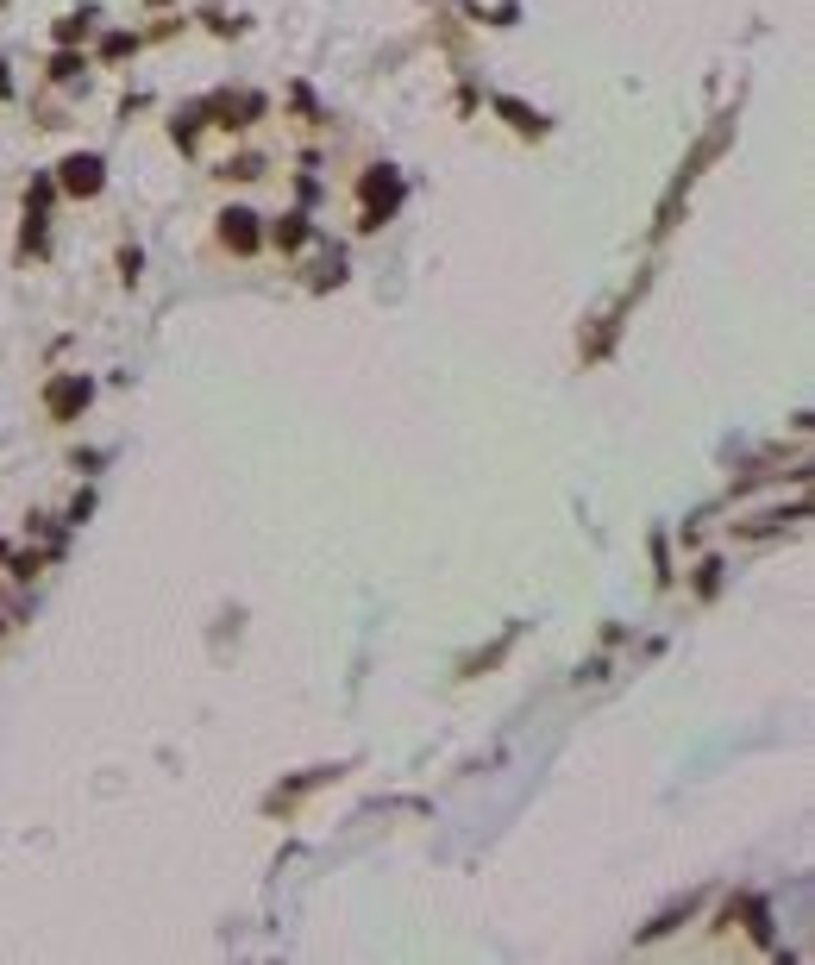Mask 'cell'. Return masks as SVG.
<instances>
[{
  "instance_id": "cell-3",
  "label": "cell",
  "mask_w": 815,
  "mask_h": 965,
  "mask_svg": "<svg viewBox=\"0 0 815 965\" xmlns=\"http://www.w3.org/2000/svg\"><path fill=\"white\" fill-rule=\"evenodd\" d=\"M220 245L226 251H258V214H251V207H226L220 214Z\"/></svg>"
},
{
  "instance_id": "cell-7",
  "label": "cell",
  "mask_w": 815,
  "mask_h": 965,
  "mask_svg": "<svg viewBox=\"0 0 815 965\" xmlns=\"http://www.w3.org/2000/svg\"><path fill=\"white\" fill-rule=\"evenodd\" d=\"M76 69H82V57H69V51H63V57L51 63V76H57V82H76Z\"/></svg>"
},
{
  "instance_id": "cell-8",
  "label": "cell",
  "mask_w": 815,
  "mask_h": 965,
  "mask_svg": "<svg viewBox=\"0 0 815 965\" xmlns=\"http://www.w3.org/2000/svg\"><path fill=\"white\" fill-rule=\"evenodd\" d=\"M0 558H7V546H0Z\"/></svg>"
},
{
  "instance_id": "cell-5",
  "label": "cell",
  "mask_w": 815,
  "mask_h": 965,
  "mask_svg": "<svg viewBox=\"0 0 815 965\" xmlns=\"http://www.w3.org/2000/svg\"><path fill=\"white\" fill-rule=\"evenodd\" d=\"M308 214H283V220H276V245H283V251H295V245H308Z\"/></svg>"
},
{
  "instance_id": "cell-1",
  "label": "cell",
  "mask_w": 815,
  "mask_h": 965,
  "mask_svg": "<svg viewBox=\"0 0 815 965\" xmlns=\"http://www.w3.org/2000/svg\"><path fill=\"white\" fill-rule=\"evenodd\" d=\"M395 201H402V176L389 163H377L364 176V226H383V214H395Z\"/></svg>"
},
{
  "instance_id": "cell-6",
  "label": "cell",
  "mask_w": 815,
  "mask_h": 965,
  "mask_svg": "<svg viewBox=\"0 0 815 965\" xmlns=\"http://www.w3.org/2000/svg\"><path fill=\"white\" fill-rule=\"evenodd\" d=\"M502 113H508V120H515V132H546V120H540V113H527L521 101H496Z\"/></svg>"
},
{
  "instance_id": "cell-2",
  "label": "cell",
  "mask_w": 815,
  "mask_h": 965,
  "mask_svg": "<svg viewBox=\"0 0 815 965\" xmlns=\"http://www.w3.org/2000/svg\"><path fill=\"white\" fill-rule=\"evenodd\" d=\"M57 182L69 188V195H101V182H107V163L95 157V151H88V157H63V170H57Z\"/></svg>"
},
{
  "instance_id": "cell-4",
  "label": "cell",
  "mask_w": 815,
  "mask_h": 965,
  "mask_svg": "<svg viewBox=\"0 0 815 965\" xmlns=\"http://www.w3.org/2000/svg\"><path fill=\"white\" fill-rule=\"evenodd\" d=\"M44 408H51V420H76L88 408V383L82 376H57V383L44 389Z\"/></svg>"
}]
</instances>
